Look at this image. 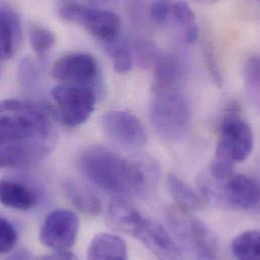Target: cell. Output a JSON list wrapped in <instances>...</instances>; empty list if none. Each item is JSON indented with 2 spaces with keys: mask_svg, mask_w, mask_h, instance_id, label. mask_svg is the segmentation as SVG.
<instances>
[{
  "mask_svg": "<svg viewBox=\"0 0 260 260\" xmlns=\"http://www.w3.org/2000/svg\"><path fill=\"white\" fill-rule=\"evenodd\" d=\"M56 143L57 132L42 107L18 100L0 102V168L38 163Z\"/></svg>",
  "mask_w": 260,
  "mask_h": 260,
  "instance_id": "6da1fadb",
  "label": "cell"
},
{
  "mask_svg": "<svg viewBox=\"0 0 260 260\" xmlns=\"http://www.w3.org/2000/svg\"><path fill=\"white\" fill-rule=\"evenodd\" d=\"M83 174L101 189L118 196H144L156 186L160 169L149 158L127 160L104 146H90L80 155Z\"/></svg>",
  "mask_w": 260,
  "mask_h": 260,
  "instance_id": "7a4b0ae2",
  "label": "cell"
},
{
  "mask_svg": "<svg viewBox=\"0 0 260 260\" xmlns=\"http://www.w3.org/2000/svg\"><path fill=\"white\" fill-rule=\"evenodd\" d=\"M254 136L249 124L236 111L229 112L222 123L214 160L210 166L213 178L224 181L234 174L236 163L245 161L251 154Z\"/></svg>",
  "mask_w": 260,
  "mask_h": 260,
  "instance_id": "3957f363",
  "label": "cell"
},
{
  "mask_svg": "<svg viewBox=\"0 0 260 260\" xmlns=\"http://www.w3.org/2000/svg\"><path fill=\"white\" fill-rule=\"evenodd\" d=\"M153 91L149 109L153 129L165 141H179L185 137L192 122L188 99L175 87Z\"/></svg>",
  "mask_w": 260,
  "mask_h": 260,
  "instance_id": "277c9868",
  "label": "cell"
},
{
  "mask_svg": "<svg viewBox=\"0 0 260 260\" xmlns=\"http://www.w3.org/2000/svg\"><path fill=\"white\" fill-rule=\"evenodd\" d=\"M167 220L175 234L191 249L199 259H216L219 254V240L216 234L203 222L179 207L167 210Z\"/></svg>",
  "mask_w": 260,
  "mask_h": 260,
  "instance_id": "5b68a950",
  "label": "cell"
},
{
  "mask_svg": "<svg viewBox=\"0 0 260 260\" xmlns=\"http://www.w3.org/2000/svg\"><path fill=\"white\" fill-rule=\"evenodd\" d=\"M60 13L65 20L81 25L103 46L122 38V20L114 11L68 2L61 7Z\"/></svg>",
  "mask_w": 260,
  "mask_h": 260,
  "instance_id": "8992f818",
  "label": "cell"
},
{
  "mask_svg": "<svg viewBox=\"0 0 260 260\" xmlns=\"http://www.w3.org/2000/svg\"><path fill=\"white\" fill-rule=\"evenodd\" d=\"M61 123L68 128L84 124L92 115L96 96L89 86L61 84L51 92Z\"/></svg>",
  "mask_w": 260,
  "mask_h": 260,
  "instance_id": "52a82bcc",
  "label": "cell"
},
{
  "mask_svg": "<svg viewBox=\"0 0 260 260\" xmlns=\"http://www.w3.org/2000/svg\"><path fill=\"white\" fill-rule=\"evenodd\" d=\"M101 123L105 134L125 150L137 151L147 144V133L142 122L128 111L107 112Z\"/></svg>",
  "mask_w": 260,
  "mask_h": 260,
  "instance_id": "ba28073f",
  "label": "cell"
},
{
  "mask_svg": "<svg viewBox=\"0 0 260 260\" xmlns=\"http://www.w3.org/2000/svg\"><path fill=\"white\" fill-rule=\"evenodd\" d=\"M79 219L69 210H55L45 219L40 230L41 243L53 251L69 250L77 239Z\"/></svg>",
  "mask_w": 260,
  "mask_h": 260,
  "instance_id": "9c48e42d",
  "label": "cell"
},
{
  "mask_svg": "<svg viewBox=\"0 0 260 260\" xmlns=\"http://www.w3.org/2000/svg\"><path fill=\"white\" fill-rule=\"evenodd\" d=\"M52 75L64 84L89 86L98 78L99 63L88 53L67 54L54 63Z\"/></svg>",
  "mask_w": 260,
  "mask_h": 260,
  "instance_id": "30bf717a",
  "label": "cell"
},
{
  "mask_svg": "<svg viewBox=\"0 0 260 260\" xmlns=\"http://www.w3.org/2000/svg\"><path fill=\"white\" fill-rule=\"evenodd\" d=\"M160 259H180L182 254L167 230L157 221L145 218L136 237Z\"/></svg>",
  "mask_w": 260,
  "mask_h": 260,
  "instance_id": "8fae6325",
  "label": "cell"
},
{
  "mask_svg": "<svg viewBox=\"0 0 260 260\" xmlns=\"http://www.w3.org/2000/svg\"><path fill=\"white\" fill-rule=\"evenodd\" d=\"M221 197L229 205L241 210H253L259 204V184L247 175L233 174L223 182Z\"/></svg>",
  "mask_w": 260,
  "mask_h": 260,
  "instance_id": "7c38bea8",
  "label": "cell"
},
{
  "mask_svg": "<svg viewBox=\"0 0 260 260\" xmlns=\"http://www.w3.org/2000/svg\"><path fill=\"white\" fill-rule=\"evenodd\" d=\"M144 220L145 217L122 197L113 199L108 207V225L112 229L134 238L137 237Z\"/></svg>",
  "mask_w": 260,
  "mask_h": 260,
  "instance_id": "4fadbf2b",
  "label": "cell"
},
{
  "mask_svg": "<svg viewBox=\"0 0 260 260\" xmlns=\"http://www.w3.org/2000/svg\"><path fill=\"white\" fill-rule=\"evenodd\" d=\"M21 32L17 12L8 4L0 3V61L13 57L20 43Z\"/></svg>",
  "mask_w": 260,
  "mask_h": 260,
  "instance_id": "5bb4252c",
  "label": "cell"
},
{
  "mask_svg": "<svg viewBox=\"0 0 260 260\" xmlns=\"http://www.w3.org/2000/svg\"><path fill=\"white\" fill-rule=\"evenodd\" d=\"M87 257L92 260H125L128 258V247L120 236L103 232L92 239Z\"/></svg>",
  "mask_w": 260,
  "mask_h": 260,
  "instance_id": "9a60e30c",
  "label": "cell"
},
{
  "mask_svg": "<svg viewBox=\"0 0 260 260\" xmlns=\"http://www.w3.org/2000/svg\"><path fill=\"white\" fill-rule=\"evenodd\" d=\"M0 204L13 210L27 211L37 204V194L22 183L0 180Z\"/></svg>",
  "mask_w": 260,
  "mask_h": 260,
  "instance_id": "2e32d148",
  "label": "cell"
},
{
  "mask_svg": "<svg viewBox=\"0 0 260 260\" xmlns=\"http://www.w3.org/2000/svg\"><path fill=\"white\" fill-rule=\"evenodd\" d=\"M66 197L71 204L81 213L88 216H96L102 211V203L99 197L83 183L70 179L64 186Z\"/></svg>",
  "mask_w": 260,
  "mask_h": 260,
  "instance_id": "e0dca14e",
  "label": "cell"
},
{
  "mask_svg": "<svg viewBox=\"0 0 260 260\" xmlns=\"http://www.w3.org/2000/svg\"><path fill=\"white\" fill-rule=\"evenodd\" d=\"M154 66L153 90L173 88L182 75L180 61L172 55L160 54Z\"/></svg>",
  "mask_w": 260,
  "mask_h": 260,
  "instance_id": "ac0fdd59",
  "label": "cell"
},
{
  "mask_svg": "<svg viewBox=\"0 0 260 260\" xmlns=\"http://www.w3.org/2000/svg\"><path fill=\"white\" fill-rule=\"evenodd\" d=\"M167 186L179 208L188 212L200 211L204 208L205 202L203 197L199 196V193L179 177L169 174L167 177Z\"/></svg>",
  "mask_w": 260,
  "mask_h": 260,
  "instance_id": "d6986e66",
  "label": "cell"
},
{
  "mask_svg": "<svg viewBox=\"0 0 260 260\" xmlns=\"http://www.w3.org/2000/svg\"><path fill=\"white\" fill-rule=\"evenodd\" d=\"M173 18L182 30L184 40L188 44H193L199 38V26L196 14L189 4L183 0L176 1L171 7Z\"/></svg>",
  "mask_w": 260,
  "mask_h": 260,
  "instance_id": "ffe728a7",
  "label": "cell"
},
{
  "mask_svg": "<svg viewBox=\"0 0 260 260\" xmlns=\"http://www.w3.org/2000/svg\"><path fill=\"white\" fill-rule=\"evenodd\" d=\"M231 252L237 259H259V231L249 230L238 235L231 243Z\"/></svg>",
  "mask_w": 260,
  "mask_h": 260,
  "instance_id": "44dd1931",
  "label": "cell"
},
{
  "mask_svg": "<svg viewBox=\"0 0 260 260\" xmlns=\"http://www.w3.org/2000/svg\"><path fill=\"white\" fill-rule=\"evenodd\" d=\"M104 48L113 62V65L119 73H127L132 68V55L127 42L121 38L110 44L104 45Z\"/></svg>",
  "mask_w": 260,
  "mask_h": 260,
  "instance_id": "7402d4cb",
  "label": "cell"
},
{
  "mask_svg": "<svg viewBox=\"0 0 260 260\" xmlns=\"http://www.w3.org/2000/svg\"><path fill=\"white\" fill-rule=\"evenodd\" d=\"M244 84L250 103L259 105L260 62L257 56L250 57L244 67Z\"/></svg>",
  "mask_w": 260,
  "mask_h": 260,
  "instance_id": "603a6c76",
  "label": "cell"
},
{
  "mask_svg": "<svg viewBox=\"0 0 260 260\" xmlns=\"http://www.w3.org/2000/svg\"><path fill=\"white\" fill-rule=\"evenodd\" d=\"M31 48L39 59H44L56 44L55 34L43 26L34 27L30 32Z\"/></svg>",
  "mask_w": 260,
  "mask_h": 260,
  "instance_id": "cb8c5ba5",
  "label": "cell"
},
{
  "mask_svg": "<svg viewBox=\"0 0 260 260\" xmlns=\"http://www.w3.org/2000/svg\"><path fill=\"white\" fill-rule=\"evenodd\" d=\"M17 242L15 228L3 217L0 216V255L11 251Z\"/></svg>",
  "mask_w": 260,
  "mask_h": 260,
  "instance_id": "d4e9b609",
  "label": "cell"
},
{
  "mask_svg": "<svg viewBox=\"0 0 260 260\" xmlns=\"http://www.w3.org/2000/svg\"><path fill=\"white\" fill-rule=\"evenodd\" d=\"M136 54L142 65L149 66L155 63L160 53L155 48L154 44L149 41H139L136 45Z\"/></svg>",
  "mask_w": 260,
  "mask_h": 260,
  "instance_id": "484cf974",
  "label": "cell"
},
{
  "mask_svg": "<svg viewBox=\"0 0 260 260\" xmlns=\"http://www.w3.org/2000/svg\"><path fill=\"white\" fill-rule=\"evenodd\" d=\"M171 2L169 0H153L149 8L151 20L156 24H162L171 12Z\"/></svg>",
  "mask_w": 260,
  "mask_h": 260,
  "instance_id": "4316f807",
  "label": "cell"
},
{
  "mask_svg": "<svg viewBox=\"0 0 260 260\" xmlns=\"http://www.w3.org/2000/svg\"><path fill=\"white\" fill-rule=\"evenodd\" d=\"M44 259H76L77 257L69 250L65 251H54L52 254L43 256Z\"/></svg>",
  "mask_w": 260,
  "mask_h": 260,
  "instance_id": "83f0119b",
  "label": "cell"
},
{
  "mask_svg": "<svg viewBox=\"0 0 260 260\" xmlns=\"http://www.w3.org/2000/svg\"><path fill=\"white\" fill-rule=\"evenodd\" d=\"M199 3H204V4H212V3H215V2H218L220 0H194Z\"/></svg>",
  "mask_w": 260,
  "mask_h": 260,
  "instance_id": "f1b7e54d",
  "label": "cell"
}]
</instances>
